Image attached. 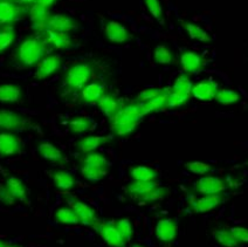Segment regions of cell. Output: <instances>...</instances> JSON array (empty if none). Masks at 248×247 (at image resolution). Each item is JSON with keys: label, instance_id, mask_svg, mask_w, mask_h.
<instances>
[{"label": "cell", "instance_id": "obj_1", "mask_svg": "<svg viewBox=\"0 0 248 247\" xmlns=\"http://www.w3.org/2000/svg\"><path fill=\"white\" fill-rule=\"evenodd\" d=\"M144 114L137 102L122 106L118 113L110 119V129L112 134L118 137H128L135 133Z\"/></svg>", "mask_w": 248, "mask_h": 247}, {"label": "cell", "instance_id": "obj_2", "mask_svg": "<svg viewBox=\"0 0 248 247\" xmlns=\"http://www.w3.org/2000/svg\"><path fill=\"white\" fill-rule=\"evenodd\" d=\"M80 172L83 179L89 183H97L106 178L109 173L108 158L98 151L83 154L80 157Z\"/></svg>", "mask_w": 248, "mask_h": 247}, {"label": "cell", "instance_id": "obj_3", "mask_svg": "<svg viewBox=\"0 0 248 247\" xmlns=\"http://www.w3.org/2000/svg\"><path fill=\"white\" fill-rule=\"evenodd\" d=\"M47 45L39 36H28L21 41L16 49V61L25 68L38 64L47 55Z\"/></svg>", "mask_w": 248, "mask_h": 247}, {"label": "cell", "instance_id": "obj_4", "mask_svg": "<svg viewBox=\"0 0 248 247\" xmlns=\"http://www.w3.org/2000/svg\"><path fill=\"white\" fill-rule=\"evenodd\" d=\"M95 74V67L90 62H78L70 66L62 77V85L69 92L81 91L92 82Z\"/></svg>", "mask_w": 248, "mask_h": 247}, {"label": "cell", "instance_id": "obj_5", "mask_svg": "<svg viewBox=\"0 0 248 247\" xmlns=\"http://www.w3.org/2000/svg\"><path fill=\"white\" fill-rule=\"evenodd\" d=\"M192 87L193 81L187 73L177 77L169 88L168 108L176 109L185 106L192 97Z\"/></svg>", "mask_w": 248, "mask_h": 247}, {"label": "cell", "instance_id": "obj_6", "mask_svg": "<svg viewBox=\"0 0 248 247\" xmlns=\"http://www.w3.org/2000/svg\"><path fill=\"white\" fill-rule=\"evenodd\" d=\"M66 201L67 204H68V206L72 207L76 215H78L80 224L86 226L94 227L97 231V229L100 227L101 224H102V221H101L100 218L97 217L96 211H95L89 204L81 201V199L73 197V196H69V197L66 199Z\"/></svg>", "mask_w": 248, "mask_h": 247}, {"label": "cell", "instance_id": "obj_7", "mask_svg": "<svg viewBox=\"0 0 248 247\" xmlns=\"http://www.w3.org/2000/svg\"><path fill=\"white\" fill-rule=\"evenodd\" d=\"M194 192L199 195H218L227 190V184L221 177L202 176L193 185Z\"/></svg>", "mask_w": 248, "mask_h": 247}, {"label": "cell", "instance_id": "obj_8", "mask_svg": "<svg viewBox=\"0 0 248 247\" xmlns=\"http://www.w3.org/2000/svg\"><path fill=\"white\" fill-rule=\"evenodd\" d=\"M30 127V121L16 111L0 109V130L24 131Z\"/></svg>", "mask_w": 248, "mask_h": 247}, {"label": "cell", "instance_id": "obj_9", "mask_svg": "<svg viewBox=\"0 0 248 247\" xmlns=\"http://www.w3.org/2000/svg\"><path fill=\"white\" fill-rule=\"evenodd\" d=\"M24 16L25 11L20 5L10 0H0V26H12Z\"/></svg>", "mask_w": 248, "mask_h": 247}, {"label": "cell", "instance_id": "obj_10", "mask_svg": "<svg viewBox=\"0 0 248 247\" xmlns=\"http://www.w3.org/2000/svg\"><path fill=\"white\" fill-rule=\"evenodd\" d=\"M80 25L74 16L64 13H56V15H50L46 24V30L59 31V32L70 33L78 30Z\"/></svg>", "mask_w": 248, "mask_h": 247}, {"label": "cell", "instance_id": "obj_11", "mask_svg": "<svg viewBox=\"0 0 248 247\" xmlns=\"http://www.w3.org/2000/svg\"><path fill=\"white\" fill-rule=\"evenodd\" d=\"M42 33H44L42 39L46 43L47 47L58 50L70 49L74 47V41L70 36V33L59 32V31L53 30H46Z\"/></svg>", "mask_w": 248, "mask_h": 247}, {"label": "cell", "instance_id": "obj_12", "mask_svg": "<svg viewBox=\"0 0 248 247\" xmlns=\"http://www.w3.org/2000/svg\"><path fill=\"white\" fill-rule=\"evenodd\" d=\"M62 67V58L60 55L52 54L46 55L40 62L38 63L36 71L34 74V77L36 80H46L55 74L56 72L60 71Z\"/></svg>", "mask_w": 248, "mask_h": 247}, {"label": "cell", "instance_id": "obj_13", "mask_svg": "<svg viewBox=\"0 0 248 247\" xmlns=\"http://www.w3.org/2000/svg\"><path fill=\"white\" fill-rule=\"evenodd\" d=\"M104 35L109 43L118 45L129 43L132 38L129 30L123 24L115 20L107 22L104 27Z\"/></svg>", "mask_w": 248, "mask_h": 247}, {"label": "cell", "instance_id": "obj_14", "mask_svg": "<svg viewBox=\"0 0 248 247\" xmlns=\"http://www.w3.org/2000/svg\"><path fill=\"white\" fill-rule=\"evenodd\" d=\"M224 203V196L221 193L218 195H204L200 198L192 199L188 203V207L194 213H205L217 209Z\"/></svg>", "mask_w": 248, "mask_h": 247}, {"label": "cell", "instance_id": "obj_15", "mask_svg": "<svg viewBox=\"0 0 248 247\" xmlns=\"http://www.w3.org/2000/svg\"><path fill=\"white\" fill-rule=\"evenodd\" d=\"M21 139L12 131L0 133V156L12 157L21 153Z\"/></svg>", "mask_w": 248, "mask_h": 247}, {"label": "cell", "instance_id": "obj_16", "mask_svg": "<svg viewBox=\"0 0 248 247\" xmlns=\"http://www.w3.org/2000/svg\"><path fill=\"white\" fill-rule=\"evenodd\" d=\"M219 85L212 78H205L192 87V97L202 102H211L216 99L219 91Z\"/></svg>", "mask_w": 248, "mask_h": 247}, {"label": "cell", "instance_id": "obj_17", "mask_svg": "<svg viewBox=\"0 0 248 247\" xmlns=\"http://www.w3.org/2000/svg\"><path fill=\"white\" fill-rule=\"evenodd\" d=\"M102 239L106 241L107 245L110 247H125L128 241L122 237L118 230L115 226L114 221H102L100 227L97 229Z\"/></svg>", "mask_w": 248, "mask_h": 247}, {"label": "cell", "instance_id": "obj_18", "mask_svg": "<svg viewBox=\"0 0 248 247\" xmlns=\"http://www.w3.org/2000/svg\"><path fill=\"white\" fill-rule=\"evenodd\" d=\"M179 62L182 68L187 74H193L202 71L205 67V59L202 54L194 50H185L180 54Z\"/></svg>", "mask_w": 248, "mask_h": 247}, {"label": "cell", "instance_id": "obj_19", "mask_svg": "<svg viewBox=\"0 0 248 247\" xmlns=\"http://www.w3.org/2000/svg\"><path fill=\"white\" fill-rule=\"evenodd\" d=\"M158 186L156 181L154 182H136L132 181L131 183L126 185V195L135 201L143 203L144 199Z\"/></svg>", "mask_w": 248, "mask_h": 247}, {"label": "cell", "instance_id": "obj_20", "mask_svg": "<svg viewBox=\"0 0 248 247\" xmlns=\"http://www.w3.org/2000/svg\"><path fill=\"white\" fill-rule=\"evenodd\" d=\"M5 186L10 191L12 197L16 199V203L28 204L30 199V192H28L27 185L16 176H8L5 179Z\"/></svg>", "mask_w": 248, "mask_h": 247}, {"label": "cell", "instance_id": "obj_21", "mask_svg": "<svg viewBox=\"0 0 248 247\" xmlns=\"http://www.w3.org/2000/svg\"><path fill=\"white\" fill-rule=\"evenodd\" d=\"M178 227L172 218H163L157 221L155 227V235L163 243H171L176 239Z\"/></svg>", "mask_w": 248, "mask_h": 247}, {"label": "cell", "instance_id": "obj_22", "mask_svg": "<svg viewBox=\"0 0 248 247\" xmlns=\"http://www.w3.org/2000/svg\"><path fill=\"white\" fill-rule=\"evenodd\" d=\"M28 15H30L31 22H32L33 25V29L38 31V32H44L45 29H46L47 20H48L50 15L49 8L45 7L44 5L35 1L34 4H32L30 6Z\"/></svg>", "mask_w": 248, "mask_h": 247}, {"label": "cell", "instance_id": "obj_23", "mask_svg": "<svg viewBox=\"0 0 248 247\" xmlns=\"http://www.w3.org/2000/svg\"><path fill=\"white\" fill-rule=\"evenodd\" d=\"M122 101L110 92H104V94L101 96L100 101L97 102L98 109L108 119H112L118 113V110L122 108Z\"/></svg>", "mask_w": 248, "mask_h": 247}, {"label": "cell", "instance_id": "obj_24", "mask_svg": "<svg viewBox=\"0 0 248 247\" xmlns=\"http://www.w3.org/2000/svg\"><path fill=\"white\" fill-rule=\"evenodd\" d=\"M111 143V137L109 136H86L80 139L76 143V149L80 154H88L96 151L98 148Z\"/></svg>", "mask_w": 248, "mask_h": 247}, {"label": "cell", "instance_id": "obj_25", "mask_svg": "<svg viewBox=\"0 0 248 247\" xmlns=\"http://www.w3.org/2000/svg\"><path fill=\"white\" fill-rule=\"evenodd\" d=\"M104 92H106V89H104L102 83L97 82V81H92L81 89L80 100L81 102L86 103V105H97Z\"/></svg>", "mask_w": 248, "mask_h": 247}, {"label": "cell", "instance_id": "obj_26", "mask_svg": "<svg viewBox=\"0 0 248 247\" xmlns=\"http://www.w3.org/2000/svg\"><path fill=\"white\" fill-rule=\"evenodd\" d=\"M38 154L44 161L53 163V164H62L64 162V156L62 150L53 143H40L38 147Z\"/></svg>", "mask_w": 248, "mask_h": 247}, {"label": "cell", "instance_id": "obj_27", "mask_svg": "<svg viewBox=\"0 0 248 247\" xmlns=\"http://www.w3.org/2000/svg\"><path fill=\"white\" fill-rule=\"evenodd\" d=\"M52 181L55 189L58 191H61V192H67V191L73 190L76 185V179L74 175H72V173L66 170H53Z\"/></svg>", "mask_w": 248, "mask_h": 247}, {"label": "cell", "instance_id": "obj_28", "mask_svg": "<svg viewBox=\"0 0 248 247\" xmlns=\"http://www.w3.org/2000/svg\"><path fill=\"white\" fill-rule=\"evenodd\" d=\"M168 97H169V88H164L160 94L157 96L152 97V99L145 101L143 103H138L142 109L143 114H150L156 113V111L163 110L164 108H168Z\"/></svg>", "mask_w": 248, "mask_h": 247}, {"label": "cell", "instance_id": "obj_29", "mask_svg": "<svg viewBox=\"0 0 248 247\" xmlns=\"http://www.w3.org/2000/svg\"><path fill=\"white\" fill-rule=\"evenodd\" d=\"M132 181L136 182H154L157 181L158 178V172L151 167H146V165H136L132 167L129 171Z\"/></svg>", "mask_w": 248, "mask_h": 247}, {"label": "cell", "instance_id": "obj_30", "mask_svg": "<svg viewBox=\"0 0 248 247\" xmlns=\"http://www.w3.org/2000/svg\"><path fill=\"white\" fill-rule=\"evenodd\" d=\"M183 29L192 40L199 41V43H212L214 40L210 33L194 22H183Z\"/></svg>", "mask_w": 248, "mask_h": 247}, {"label": "cell", "instance_id": "obj_31", "mask_svg": "<svg viewBox=\"0 0 248 247\" xmlns=\"http://www.w3.org/2000/svg\"><path fill=\"white\" fill-rule=\"evenodd\" d=\"M22 89L19 86L6 83L0 86V102L1 103H16L21 100Z\"/></svg>", "mask_w": 248, "mask_h": 247}, {"label": "cell", "instance_id": "obj_32", "mask_svg": "<svg viewBox=\"0 0 248 247\" xmlns=\"http://www.w3.org/2000/svg\"><path fill=\"white\" fill-rule=\"evenodd\" d=\"M93 128V121L88 116H74L68 121V130L72 135H82Z\"/></svg>", "mask_w": 248, "mask_h": 247}, {"label": "cell", "instance_id": "obj_33", "mask_svg": "<svg viewBox=\"0 0 248 247\" xmlns=\"http://www.w3.org/2000/svg\"><path fill=\"white\" fill-rule=\"evenodd\" d=\"M152 59L156 64H172L174 61L173 50L166 45H158L152 52Z\"/></svg>", "mask_w": 248, "mask_h": 247}, {"label": "cell", "instance_id": "obj_34", "mask_svg": "<svg viewBox=\"0 0 248 247\" xmlns=\"http://www.w3.org/2000/svg\"><path fill=\"white\" fill-rule=\"evenodd\" d=\"M54 219L58 223L63 224V225H78L80 224L78 215L70 206L59 207L54 213Z\"/></svg>", "mask_w": 248, "mask_h": 247}, {"label": "cell", "instance_id": "obj_35", "mask_svg": "<svg viewBox=\"0 0 248 247\" xmlns=\"http://www.w3.org/2000/svg\"><path fill=\"white\" fill-rule=\"evenodd\" d=\"M214 239L222 247H238L240 245L238 240L233 237L230 227H219L214 231Z\"/></svg>", "mask_w": 248, "mask_h": 247}, {"label": "cell", "instance_id": "obj_36", "mask_svg": "<svg viewBox=\"0 0 248 247\" xmlns=\"http://www.w3.org/2000/svg\"><path fill=\"white\" fill-rule=\"evenodd\" d=\"M217 102L219 105L222 106H231L235 105L240 101V94L238 92L234 91V89H228V88H222L219 89L218 93L216 95Z\"/></svg>", "mask_w": 248, "mask_h": 247}, {"label": "cell", "instance_id": "obj_37", "mask_svg": "<svg viewBox=\"0 0 248 247\" xmlns=\"http://www.w3.org/2000/svg\"><path fill=\"white\" fill-rule=\"evenodd\" d=\"M16 38V30L12 26H4L0 29V54L12 46Z\"/></svg>", "mask_w": 248, "mask_h": 247}, {"label": "cell", "instance_id": "obj_38", "mask_svg": "<svg viewBox=\"0 0 248 247\" xmlns=\"http://www.w3.org/2000/svg\"><path fill=\"white\" fill-rule=\"evenodd\" d=\"M143 1H144V5L146 10H148V12L154 16L155 20L160 25H164L165 15L160 0H143Z\"/></svg>", "mask_w": 248, "mask_h": 247}, {"label": "cell", "instance_id": "obj_39", "mask_svg": "<svg viewBox=\"0 0 248 247\" xmlns=\"http://www.w3.org/2000/svg\"><path fill=\"white\" fill-rule=\"evenodd\" d=\"M115 226L118 230V232L122 234V237L126 241H129L134 235V226H132V223L130 219L128 218H122L117 219L116 221H114Z\"/></svg>", "mask_w": 248, "mask_h": 247}, {"label": "cell", "instance_id": "obj_40", "mask_svg": "<svg viewBox=\"0 0 248 247\" xmlns=\"http://www.w3.org/2000/svg\"><path fill=\"white\" fill-rule=\"evenodd\" d=\"M185 169L190 171L191 173L197 176H205L206 173L212 170L210 164H206L204 162H188L185 164Z\"/></svg>", "mask_w": 248, "mask_h": 247}, {"label": "cell", "instance_id": "obj_41", "mask_svg": "<svg viewBox=\"0 0 248 247\" xmlns=\"http://www.w3.org/2000/svg\"><path fill=\"white\" fill-rule=\"evenodd\" d=\"M169 195V190L166 189L164 186H157L150 195L148 196L143 201V204H155V203H158V201H164V199L168 197Z\"/></svg>", "mask_w": 248, "mask_h": 247}, {"label": "cell", "instance_id": "obj_42", "mask_svg": "<svg viewBox=\"0 0 248 247\" xmlns=\"http://www.w3.org/2000/svg\"><path fill=\"white\" fill-rule=\"evenodd\" d=\"M231 232H232L233 237L240 244H248V229L242 226H234L230 227Z\"/></svg>", "mask_w": 248, "mask_h": 247}, {"label": "cell", "instance_id": "obj_43", "mask_svg": "<svg viewBox=\"0 0 248 247\" xmlns=\"http://www.w3.org/2000/svg\"><path fill=\"white\" fill-rule=\"evenodd\" d=\"M0 203L5 206H14L16 204V199L12 197L5 184H0Z\"/></svg>", "mask_w": 248, "mask_h": 247}, {"label": "cell", "instance_id": "obj_44", "mask_svg": "<svg viewBox=\"0 0 248 247\" xmlns=\"http://www.w3.org/2000/svg\"><path fill=\"white\" fill-rule=\"evenodd\" d=\"M36 1H38L39 4L44 5L45 7H47V8H50V7L53 6V5L55 4L56 1H58V0H36Z\"/></svg>", "mask_w": 248, "mask_h": 247}, {"label": "cell", "instance_id": "obj_45", "mask_svg": "<svg viewBox=\"0 0 248 247\" xmlns=\"http://www.w3.org/2000/svg\"><path fill=\"white\" fill-rule=\"evenodd\" d=\"M0 247H21V246H19V245H14V244L6 243V241H4V240L0 239Z\"/></svg>", "mask_w": 248, "mask_h": 247}, {"label": "cell", "instance_id": "obj_46", "mask_svg": "<svg viewBox=\"0 0 248 247\" xmlns=\"http://www.w3.org/2000/svg\"><path fill=\"white\" fill-rule=\"evenodd\" d=\"M131 247H144L143 245H134V246H131Z\"/></svg>", "mask_w": 248, "mask_h": 247}]
</instances>
